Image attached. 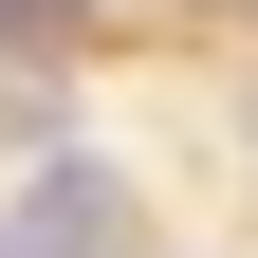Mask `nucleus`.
I'll use <instances>...</instances> for the list:
<instances>
[{"label": "nucleus", "instance_id": "nucleus-1", "mask_svg": "<svg viewBox=\"0 0 258 258\" xmlns=\"http://www.w3.org/2000/svg\"><path fill=\"white\" fill-rule=\"evenodd\" d=\"M0 258H129V184L92 148H37V184L0 203Z\"/></svg>", "mask_w": 258, "mask_h": 258}]
</instances>
